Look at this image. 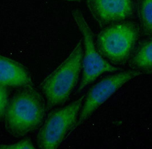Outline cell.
<instances>
[{
	"instance_id": "cell-5",
	"label": "cell",
	"mask_w": 152,
	"mask_h": 149,
	"mask_svg": "<svg viewBox=\"0 0 152 149\" xmlns=\"http://www.w3.org/2000/svg\"><path fill=\"white\" fill-rule=\"evenodd\" d=\"M73 19L83 36L84 53L82 77L78 92L94 82L101 75L107 72L115 73L120 68L108 62L99 54L96 48L94 35L82 12L78 9L72 12Z\"/></svg>"
},
{
	"instance_id": "cell-8",
	"label": "cell",
	"mask_w": 152,
	"mask_h": 149,
	"mask_svg": "<svg viewBox=\"0 0 152 149\" xmlns=\"http://www.w3.org/2000/svg\"><path fill=\"white\" fill-rule=\"evenodd\" d=\"M0 84L5 87H31L33 83L26 68L0 55Z\"/></svg>"
},
{
	"instance_id": "cell-1",
	"label": "cell",
	"mask_w": 152,
	"mask_h": 149,
	"mask_svg": "<svg viewBox=\"0 0 152 149\" xmlns=\"http://www.w3.org/2000/svg\"><path fill=\"white\" fill-rule=\"evenodd\" d=\"M44 97L33 87L23 88L9 100L4 121L8 132L21 137L39 126L45 114Z\"/></svg>"
},
{
	"instance_id": "cell-10",
	"label": "cell",
	"mask_w": 152,
	"mask_h": 149,
	"mask_svg": "<svg viewBox=\"0 0 152 149\" xmlns=\"http://www.w3.org/2000/svg\"><path fill=\"white\" fill-rule=\"evenodd\" d=\"M135 10L143 32L152 36V0H135Z\"/></svg>"
},
{
	"instance_id": "cell-13",
	"label": "cell",
	"mask_w": 152,
	"mask_h": 149,
	"mask_svg": "<svg viewBox=\"0 0 152 149\" xmlns=\"http://www.w3.org/2000/svg\"><path fill=\"white\" fill-rule=\"evenodd\" d=\"M67 1H77L79 0H67Z\"/></svg>"
},
{
	"instance_id": "cell-3",
	"label": "cell",
	"mask_w": 152,
	"mask_h": 149,
	"mask_svg": "<svg viewBox=\"0 0 152 149\" xmlns=\"http://www.w3.org/2000/svg\"><path fill=\"white\" fill-rule=\"evenodd\" d=\"M140 29L136 22L124 21L104 28L95 40L97 51L113 65L125 64L134 51Z\"/></svg>"
},
{
	"instance_id": "cell-6",
	"label": "cell",
	"mask_w": 152,
	"mask_h": 149,
	"mask_svg": "<svg viewBox=\"0 0 152 149\" xmlns=\"http://www.w3.org/2000/svg\"><path fill=\"white\" fill-rule=\"evenodd\" d=\"M142 74L144 73L135 69L118 71L95 84L85 95L74 130L81 125L124 84Z\"/></svg>"
},
{
	"instance_id": "cell-4",
	"label": "cell",
	"mask_w": 152,
	"mask_h": 149,
	"mask_svg": "<svg viewBox=\"0 0 152 149\" xmlns=\"http://www.w3.org/2000/svg\"><path fill=\"white\" fill-rule=\"evenodd\" d=\"M85 97L84 95L49 114L37 135L39 149H57L67 135L74 130Z\"/></svg>"
},
{
	"instance_id": "cell-11",
	"label": "cell",
	"mask_w": 152,
	"mask_h": 149,
	"mask_svg": "<svg viewBox=\"0 0 152 149\" xmlns=\"http://www.w3.org/2000/svg\"><path fill=\"white\" fill-rule=\"evenodd\" d=\"M6 87L0 84V122L4 121L5 111L9 102L8 89Z\"/></svg>"
},
{
	"instance_id": "cell-12",
	"label": "cell",
	"mask_w": 152,
	"mask_h": 149,
	"mask_svg": "<svg viewBox=\"0 0 152 149\" xmlns=\"http://www.w3.org/2000/svg\"><path fill=\"white\" fill-rule=\"evenodd\" d=\"M0 149H35L34 146L29 139H25L15 143L9 145H1Z\"/></svg>"
},
{
	"instance_id": "cell-9",
	"label": "cell",
	"mask_w": 152,
	"mask_h": 149,
	"mask_svg": "<svg viewBox=\"0 0 152 149\" xmlns=\"http://www.w3.org/2000/svg\"><path fill=\"white\" fill-rule=\"evenodd\" d=\"M129 66L144 74L152 73V39L140 45L128 60Z\"/></svg>"
},
{
	"instance_id": "cell-2",
	"label": "cell",
	"mask_w": 152,
	"mask_h": 149,
	"mask_svg": "<svg viewBox=\"0 0 152 149\" xmlns=\"http://www.w3.org/2000/svg\"><path fill=\"white\" fill-rule=\"evenodd\" d=\"M81 39L68 57L41 84L48 108L65 103L76 88L83 69L84 48Z\"/></svg>"
},
{
	"instance_id": "cell-7",
	"label": "cell",
	"mask_w": 152,
	"mask_h": 149,
	"mask_svg": "<svg viewBox=\"0 0 152 149\" xmlns=\"http://www.w3.org/2000/svg\"><path fill=\"white\" fill-rule=\"evenodd\" d=\"M92 16L101 28L126 21L135 10V0H87Z\"/></svg>"
}]
</instances>
